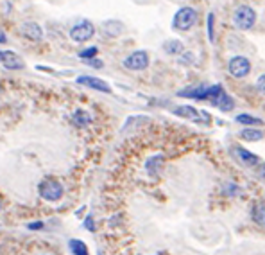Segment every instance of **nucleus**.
Returning <instances> with one entry per match:
<instances>
[{
  "label": "nucleus",
  "instance_id": "obj_6",
  "mask_svg": "<svg viewBox=\"0 0 265 255\" xmlns=\"http://www.w3.org/2000/svg\"><path fill=\"white\" fill-rule=\"evenodd\" d=\"M149 63H151V60H149L147 50H135V52L127 54V56L124 58L122 65L126 66L127 70L140 72V70H145L149 66Z\"/></svg>",
  "mask_w": 265,
  "mask_h": 255
},
{
  "label": "nucleus",
  "instance_id": "obj_25",
  "mask_svg": "<svg viewBox=\"0 0 265 255\" xmlns=\"http://www.w3.org/2000/svg\"><path fill=\"white\" fill-rule=\"evenodd\" d=\"M257 88H258V92H260L262 96H265V74H262L260 78H258Z\"/></svg>",
  "mask_w": 265,
  "mask_h": 255
},
{
  "label": "nucleus",
  "instance_id": "obj_10",
  "mask_svg": "<svg viewBox=\"0 0 265 255\" xmlns=\"http://www.w3.org/2000/svg\"><path fill=\"white\" fill-rule=\"evenodd\" d=\"M2 65L7 68V70H22L23 68V60L20 56H18L16 52H13V50H4L2 52Z\"/></svg>",
  "mask_w": 265,
  "mask_h": 255
},
{
  "label": "nucleus",
  "instance_id": "obj_21",
  "mask_svg": "<svg viewBox=\"0 0 265 255\" xmlns=\"http://www.w3.org/2000/svg\"><path fill=\"white\" fill-rule=\"evenodd\" d=\"M97 54H99V47L91 45V47L83 48V50L79 52V58H81V60H84V62H90V60H95Z\"/></svg>",
  "mask_w": 265,
  "mask_h": 255
},
{
  "label": "nucleus",
  "instance_id": "obj_8",
  "mask_svg": "<svg viewBox=\"0 0 265 255\" xmlns=\"http://www.w3.org/2000/svg\"><path fill=\"white\" fill-rule=\"evenodd\" d=\"M174 114L178 115V117H185V119L194 120V122L210 124V120H212V117H210V115L206 114V112L196 110L194 106H178V108L174 110Z\"/></svg>",
  "mask_w": 265,
  "mask_h": 255
},
{
  "label": "nucleus",
  "instance_id": "obj_15",
  "mask_svg": "<svg viewBox=\"0 0 265 255\" xmlns=\"http://www.w3.org/2000/svg\"><path fill=\"white\" fill-rule=\"evenodd\" d=\"M251 216H253V221H255L258 226L265 228V200H260V202H257L253 205Z\"/></svg>",
  "mask_w": 265,
  "mask_h": 255
},
{
  "label": "nucleus",
  "instance_id": "obj_29",
  "mask_svg": "<svg viewBox=\"0 0 265 255\" xmlns=\"http://www.w3.org/2000/svg\"><path fill=\"white\" fill-rule=\"evenodd\" d=\"M258 176L265 180V164H262L260 168H258Z\"/></svg>",
  "mask_w": 265,
  "mask_h": 255
},
{
  "label": "nucleus",
  "instance_id": "obj_13",
  "mask_svg": "<svg viewBox=\"0 0 265 255\" xmlns=\"http://www.w3.org/2000/svg\"><path fill=\"white\" fill-rule=\"evenodd\" d=\"M212 102L217 106L221 112H231L233 108H235V101H233V97H231L230 94L224 92V90H222V92L219 94Z\"/></svg>",
  "mask_w": 265,
  "mask_h": 255
},
{
  "label": "nucleus",
  "instance_id": "obj_11",
  "mask_svg": "<svg viewBox=\"0 0 265 255\" xmlns=\"http://www.w3.org/2000/svg\"><path fill=\"white\" fill-rule=\"evenodd\" d=\"M22 34L32 42H41L43 40V27L38 22H25L22 24Z\"/></svg>",
  "mask_w": 265,
  "mask_h": 255
},
{
  "label": "nucleus",
  "instance_id": "obj_16",
  "mask_svg": "<svg viewBox=\"0 0 265 255\" xmlns=\"http://www.w3.org/2000/svg\"><path fill=\"white\" fill-rule=\"evenodd\" d=\"M239 135H240V138H244V140H248V142H258L264 138L265 133L262 132V130H258V128H244Z\"/></svg>",
  "mask_w": 265,
  "mask_h": 255
},
{
  "label": "nucleus",
  "instance_id": "obj_22",
  "mask_svg": "<svg viewBox=\"0 0 265 255\" xmlns=\"http://www.w3.org/2000/svg\"><path fill=\"white\" fill-rule=\"evenodd\" d=\"M206 32H208V40L215 42V14L208 13V20H206Z\"/></svg>",
  "mask_w": 265,
  "mask_h": 255
},
{
  "label": "nucleus",
  "instance_id": "obj_2",
  "mask_svg": "<svg viewBox=\"0 0 265 255\" xmlns=\"http://www.w3.org/2000/svg\"><path fill=\"white\" fill-rule=\"evenodd\" d=\"M95 26H93V22H90V20H86V18H83V20H79V22H75L74 26L70 27L68 31V36L70 40L74 42V44H86V42H90L93 36H95Z\"/></svg>",
  "mask_w": 265,
  "mask_h": 255
},
{
  "label": "nucleus",
  "instance_id": "obj_7",
  "mask_svg": "<svg viewBox=\"0 0 265 255\" xmlns=\"http://www.w3.org/2000/svg\"><path fill=\"white\" fill-rule=\"evenodd\" d=\"M228 70L233 78L237 80H242L251 72V62H249L246 56H233L228 62Z\"/></svg>",
  "mask_w": 265,
  "mask_h": 255
},
{
  "label": "nucleus",
  "instance_id": "obj_1",
  "mask_svg": "<svg viewBox=\"0 0 265 255\" xmlns=\"http://www.w3.org/2000/svg\"><path fill=\"white\" fill-rule=\"evenodd\" d=\"M197 18H199V14H197L196 8L183 6V8H179L176 11L174 16H172V29L178 32H188L197 24Z\"/></svg>",
  "mask_w": 265,
  "mask_h": 255
},
{
  "label": "nucleus",
  "instance_id": "obj_24",
  "mask_svg": "<svg viewBox=\"0 0 265 255\" xmlns=\"http://www.w3.org/2000/svg\"><path fill=\"white\" fill-rule=\"evenodd\" d=\"M239 192H240L239 185H235V184H226V185H224V194H226V196H231V198H233V196H237Z\"/></svg>",
  "mask_w": 265,
  "mask_h": 255
},
{
  "label": "nucleus",
  "instance_id": "obj_19",
  "mask_svg": "<svg viewBox=\"0 0 265 255\" xmlns=\"http://www.w3.org/2000/svg\"><path fill=\"white\" fill-rule=\"evenodd\" d=\"M72 122H74L77 128H86L88 124L91 122V117H90V114H88V112L75 110L74 115H72Z\"/></svg>",
  "mask_w": 265,
  "mask_h": 255
},
{
  "label": "nucleus",
  "instance_id": "obj_31",
  "mask_svg": "<svg viewBox=\"0 0 265 255\" xmlns=\"http://www.w3.org/2000/svg\"><path fill=\"white\" fill-rule=\"evenodd\" d=\"M0 62H2V50H0Z\"/></svg>",
  "mask_w": 265,
  "mask_h": 255
},
{
  "label": "nucleus",
  "instance_id": "obj_27",
  "mask_svg": "<svg viewBox=\"0 0 265 255\" xmlns=\"http://www.w3.org/2000/svg\"><path fill=\"white\" fill-rule=\"evenodd\" d=\"M4 44H7V34L0 29V45H4Z\"/></svg>",
  "mask_w": 265,
  "mask_h": 255
},
{
  "label": "nucleus",
  "instance_id": "obj_3",
  "mask_svg": "<svg viewBox=\"0 0 265 255\" xmlns=\"http://www.w3.org/2000/svg\"><path fill=\"white\" fill-rule=\"evenodd\" d=\"M224 88L221 84H212V86H205V84H201V86H194V88H187V90H181L178 92V96L181 97H188V99H196V101H213L219 94L222 92Z\"/></svg>",
  "mask_w": 265,
  "mask_h": 255
},
{
  "label": "nucleus",
  "instance_id": "obj_4",
  "mask_svg": "<svg viewBox=\"0 0 265 255\" xmlns=\"http://www.w3.org/2000/svg\"><path fill=\"white\" fill-rule=\"evenodd\" d=\"M233 24H235V27L240 29V31H249L257 24V11L251 6H246V4L239 6L233 11Z\"/></svg>",
  "mask_w": 265,
  "mask_h": 255
},
{
  "label": "nucleus",
  "instance_id": "obj_18",
  "mask_svg": "<svg viewBox=\"0 0 265 255\" xmlns=\"http://www.w3.org/2000/svg\"><path fill=\"white\" fill-rule=\"evenodd\" d=\"M235 120L239 124H242V126H246V128H255V126H262V124H264V120H262V119H258V117H253V115H249V114L237 115Z\"/></svg>",
  "mask_w": 265,
  "mask_h": 255
},
{
  "label": "nucleus",
  "instance_id": "obj_32",
  "mask_svg": "<svg viewBox=\"0 0 265 255\" xmlns=\"http://www.w3.org/2000/svg\"><path fill=\"white\" fill-rule=\"evenodd\" d=\"M0 205H2V203H0Z\"/></svg>",
  "mask_w": 265,
  "mask_h": 255
},
{
  "label": "nucleus",
  "instance_id": "obj_26",
  "mask_svg": "<svg viewBox=\"0 0 265 255\" xmlns=\"http://www.w3.org/2000/svg\"><path fill=\"white\" fill-rule=\"evenodd\" d=\"M27 228L39 230V228H43V223H41V221H36V223H29V224H27Z\"/></svg>",
  "mask_w": 265,
  "mask_h": 255
},
{
  "label": "nucleus",
  "instance_id": "obj_23",
  "mask_svg": "<svg viewBox=\"0 0 265 255\" xmlns=\"http://www.w3.org/2000/svg\"><path fill=\"white\" fill-rule=\"evenodd\" d=\"M161 160H163V158H161L160 154H158V156H152V158L147 162V169H149V172H151V171H152V172H156L158 169H160V166H161Z\"/></svg>",
  "mask_w": 265,
  "mask_h": 255
},
{
  "label": "nucleus",
  "instance_id": "obj_30",
  "mask_svg": "<svg viewBox=\"0 0 265 255\" xmlns=\"http://www.w3.org/2000/svg\"><path fill=\"white\" fill-rule=\"evenodd\" d=\"M84 224L88 226V230H95V228H93V221H91V218H88L86 223H84Z\"/></svg>",
  "mask_w": 265,
  "mask_h": 255
},
{
  "label": "nucleus",
  "instance_id": "obj_9",
  "mask_svg": "<svg viewBox=\"0 0 265 255\" xmlns=\"http://www.w3.org/2000/svg\"><path fill=\"white\" fill-rule=\"evenodd\" d=\"M77 84H83L86 88L91 90H97V92H104V94H111V86L106 83L104 80L95 78V76H79L77 78Z\"/></svg>",
  "mask_w": 265,
  "mask_h": 255
},
{
  "label": "nucleus",
  "instance_id": "obj_12",
  "mask_svg": "<svg viewBox=\"0 0 265 255\" xmlns=\"http://www.w3.org/2000/svg\"><path fill=\"white\" fill-rule=\"evenodd\" d=\"M235 154H237V158H239L240 162L244 164V166H248V168H257L258 164H260V158H258V154L251 153V151L246 150V148H237V150H235Z\"/></svg>",
  "mask_w": 265,
  "mask_h": 255
},
{
  "label": "nucleus",
  "instance_id": "obj_17",
  "mask_svg": "<svg viewBox=\"0 0 265 255\" xmlns=\"http://www.w3.org/2000/svg\"><path fill=\"white\" fill-rule=\"evenodd\" d=\"M163 50H165L169 56H181L185 47H183L181 40H167L163 44Z\"/></svg>",
  "mask_w": 265,
  "mask_h": 255
},
{
  "label": "nucleus",
  "instance_id": "obj_28",
  "mask_svg": "<svg viewBox=\"0 0 265 255\" xmlns=\"http://www.w3.org/2000/svg\"><path fill=\"white\" fill-rule=\"evenodd\" d=\"M88 63H90L91 66H97V68H100V66L104 65V63H102V62H99V60H90V62H88Z\"/></svg>",
  "mask_w": 265,
  "mask_h": 255
},
{
  "label": "nucleus",
  "instance_id": "obj_5",
  "mask_svg": "<svg viewBox=\"0 0 265 255\" xmlns=\"http://www.w3.org/2000/svg\"><path fill=\"white\" fill-rule=\"evenodd\" d=\"M38 192L39 196L45 200V202H59L61 198H63V192H65V189H63V185L59 184L57 180H52V178H45L41 184L38 185Z\"/></svg>",
  "mask_w": 265,
  "mask_h": 255
},
{
  "label": "nucleus",
  "instance_id": "obj_14",
  "mask_svg": "<svg viewBox=\"0 0 265 255\" xmlns=\"http://www.w3.org/2000/svg\"><path fill=\"white\" fill-rule=\"evenodd\" d=\"M124 24L120 22V20H106L104 24H102V31H104V34H108L109 38H117V36H120L122 32H124Z\"/></svg>",
  "mask_w": 265,
  "mask_h": 255
},
{
  "label": "nucleus",
  "instance_id": "obj_20",
  "mask_svg": "<svg viewBox=\"0 0 265 255\" xmlns=\"http://www.w3.org/2000/svg\"><path fill=\"white\" fill-rule=\"evenodd\" d=\"M70 250H72L74 255H90L86 244H84L83 241H79V239H72V241H70Z\"/></svg>",
  "mask_w": 265,
  "mask_h": 255
}]
</instances>
